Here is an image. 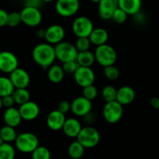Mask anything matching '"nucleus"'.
<instances>
[{"label": "nucleus", "instance_id": "f257e3e1", "mask_svg": "<svg viewBox=\"0 0 159 159\" xmlns=\"http://www.w3.org/2000/svg\"><path fill=\"white\" fill-rule=\"evenodd\" d=\"M34 61L43 69H48L56 59L55 48L48 43L36 45L32 52Z\"/></svg>", "mask_w": 159, "mask_h": 159}, {"label": "nucleus", "instance_id": "f03ea898", "mask_svg": "<svg viewBox=\"0 0 159 159\" xmlns=\"http://www.w3.org/2000/svg\"><path fill=\"white\" fill-rule=\"evenodd\" d=\"M15 145L20 152L29 154L33 152L39 146V140L38 137L32 133H22L17 135Z\"/></svg>", "mask_w": 159, "mask_h": 159}, {"label": "nucleus", "instance_id": "7ed1b4c3", "mask_svg": "<svg viewBox=\"0 0 159 159\" xmlns=\"http://www.w3.org/2000/svg\"><path fill=\"white\" fill-rule=\"evenodd\" d=\"M94 56L95 60L103 67L114 65L117 59L116 50L108 44L97 46L94 52Z\"/></svg>", "mask_w": 159, "mask_h": 159}, {"label": "nucleus", "instance_id": "20e7f679", "mask_svg": "<svg viewBox=\"0 0 159 159\" xmlns=\"http://www.w3.org/2000/svg\"><path fill=\"white\" fill-rule=\"evenodd\" d=\"M76 138L84 148H93L100 142V134L92 126H85L82 127Z\"/></svg>", "mask_w": 159, "mask_h": 159}, {"label": "nucleus", "instance_id": "39448f33", "mask_svg": "<svg viewBox=\"0 0 159 159\" xmlns=\"http://www.w3.org/2000/svg\"><path fill=\"white\" fill-rule=\"evenodd\" d=\"M54 48L56 59L62 63L70 61H75L76 59L78 51L76 46L70 42L62 41L60 43L56 45Z\"/></svg>", "mask_w": 159, "mask_h": 159}, {"label": "nucleus", "instance_id": "423d86ee", "mask_svg": "<svg viewBox=\"0 0 159 159\" xmlns=\"http://www.w3.org/2000/svg\"><path fill=\"white\" fill-rule=\"evenodd\" d=\"M123 115V106L117 101L106 102L103 108V116L108 123H116Z\"/></svg>", "mask_w": 159, "mask_h": 159}, {"label": "nucleus", "instance_id": "0eeeda50", "mask_svg": "<svg viewBox=\"0 0 159 159\" xmlns=\"http://www.w3.org/2000/svg\"><path fill=\"white\" fill-rule=\"evenodd\" d=\"M94 28V24L91 20L84 16L76 18L72 25L73 34L77 38H88Z\"/></svg>", "mask_w": 159, "mask_h": 159}, {"label": "nucleus", "instance_id": "6e6552de", "mask_svg": "<svg viewBox=\"0 0 159 159\" xmlns=\"http://www.w3.org/2000/svg\"><path fill=\"white\" fill-rule=\"evenodd\" d=\"M22 23L28 27H37L42 20V14L39 8L25 7L20 12Z\"/></svg>", "mask_w": 159, "mask_h": 159}, {"label": "nucleus", "instance_id": "1a4fd4ad", "mask_svg": "<svg viewBox=\"0 0 159 159\" xmlns=\"http://www.w3.org/2000/svg\"><path fill=\"white\" fill-rule=\"evenodd\" d=\"M80 8L79 0H57L56 10L63 17H70L76 14Z\"/></svg>", "mask_w": 159, "mask_h": 159}, {"label": "nucleus", "instance_id": "9d476101", "mask_svg": "<svg viewBox=\"0 0 159 159\" xmlns=\"http://www.w3.org/2000/svg\"><path fill=\"white\" fill-rule=\"evenodd\" d=\"M73 76L76 83L83 88L94 84L95 80V74L91 67L79 66Z\"/></svg>", "mask_w": 159, "mask_h": 159}, {"label": "nucleus", "instance_id": "9b49d317", "mask_svg": "<svg viewBox=\"0 0 159 159\" xmlns=\"http://www.w3.org/2000/svg\"><path fill=\"white\" fill-rule=\"evenodd\" d=\"M19 61L16 55L11 52L3 51L0 52V71L11 73L18 68Z\"/></svg>", "mask_w": 159, "mask_h": 159}, {"label": "nucleus", "instance_id": "f8f14e48", "mask_svg": "<svg viewBox=\"0 0 159 159\" xmlns=\"http://www.w3.org/2000/svg\"><path fill=\"white\" fill-rule=\"evenodd\" d=\"M92 109L91 101L84 96L77 97L71 102V111L75 116L84 117L91 113Z\"/></svg>", "mask_w": 159, "mask_h": 159}, {"label": "nucleus", "instance_id": "ddd939ff", "mask_svg": "<svg viewBox=\"0 0 159 159\" xmlns=\"http://www.w3.org/2000/svg\"><path fill=\"white\" fill-rule=\"evenodd\" d=\"M65 30L59 24H52L45 30V39L50 45H57L63 41Z\"/></svg>", "mask_w": 159, "mask_h": 159}, {"label": "nucleus", "instance_id": "4468645a", "mask_svg": "<svg viewBox=\"0 0 159 159\" xmlns=\"http://www.w3.org/2000/svg\"><path fill=\"white\" fill-rule=\"evenodd\" d=\"M10 79L15 88H27L30 81L29 73L19 67L10 73Z\"/></svg>", "mask_w": 159, "mask_h": 159}, {"label": "nucleus", "instance_id": "2eb2a0df", "mask_svg": "<svg viewBox=\"0 0 159 159\" xmlns=\"http://www.w3.org/2000/svg\"><path fill=\"white\" fill-rule=\"evenodd\" d=\"M19 111L22 119H24L26 121H32L39 115L40 108L38 104L30 100L29 102L20 105Z\"/></svg>", "mask_w": 159, "mask_h": 159}, {"label": "nucleus", "instance_id": "dca6fc26", "mask_svg": "<svg viewBox=\"0 0 159 159\" xmlns=\"http://www.w3.org/2000/svg\"><path fill=\"white\" fill-rule=\"evenodd\" d=\"M118 7V0H100L98 2L99 16L105 20L111 19L113 13Z\"/></svg>", "mask_w": 159, "mask_h": 159}, {"label": "nucleus", "instance_id": "f3484780", "mask_svg": "<svg viewBox=\"0 0 159 159\" xmlns=\"http://www.w3.org/2000/svg\"><path fill=\"white\" fill-rule=\"evenodd\" d=\"M65 115L59 110H53L47 116L46 123L50 129L53 131H58L62 129L66 121Z\"/></svg>", "mask_w": 159, "mask_h": 159}, {"label": "nucleus", "instance_id": "a211bd4d", "mask_svg": "<svg viewBox=\"0 0 159 159\" xmlns=\"http://www.w3.org/2000/svg\"><path fill=\"white\" fill-rule=\"evenodd\" d=\"M135 91L131 87L123 86L117 90L116 101L122 105H129L135 98Z\"/></svg>", "mask_w": 159, "mask_h": 159}, {"label": "nucleus", "instance_id": "6ab92c4d", "mask_svg": "<svg viewBox=\"0 0 159 159\" xmlns=\"http://www.w3.org/2000/svg\"><path fill=\"white\" fill-rule=\"evenodd\" d=\"M118 7L128 15H136L140 13L142 0H118Z\"/></svg>", "mask_w": 159, "mask_h": 159}, {"label": "nucleus", "instance_id": "aec40b11", "mask_svg": "<svg viewBox=\"0 0 159 159\" xmlns=\"http://www.w3.org/2000/svg\"><path fill=\"white\" fill-rule=\"evenodd\" d=\"M3 119L6 125L12 126V127H16L20 124L22 121V117L20 113L19 109L15 107L7 108L3 115Z\"/></svg>", "mask_w": 159, "mask_h": 159}, {"label": "nucleus", "instance_id": "412c9836", "mask_svg": "<svg viewBox=\"0 0 159 159\" xmlns=\"http://www.w3.org/2000/svg\"><path fill=\"white\" fill-rule=\"evenodd\" d=\"M81 129V124L77 119L74 118H70L66 119L62 129L67 137L73 138V137H77Z\"/></svg>", "mask_w": 159, "mask_h": 159}, {"label": "nucleus", "instance_id": "4be33fe9", "mask_svg": "<svg viewBox=\"0 0 159 159\" xmlns=\"http://www.w3.org/2000/svg\"><path fill=\"white\" fill-rule=\"evenodd\" d=\"M88 38L91 44L100 46V45L106 44L108 39V34L105 29L98 27V28H94Z\"/></svg>", "mask_w": 159, "mask_h": 159}, {"label": "nucleus", "instance_id": "5701e85b", "mask_svg": "<svg viewBox=\"0 0 159 159\" xmlns=\"http://www.w3.org/2000/svg\"><path fill=\"white\" fill-rule=\"evenodd\" d=\"M76 61L80 66L91 67L96 60L94 53L88 50L84 52H78Z\"/></svg>", "mask_w": 159, "mask_h": 159}, {"label": "nucleus", "instance_id": "b1692460", "mask_svg": "<svg viewBox=\"0 0 159 159\" xmlns=\"http://www.w3.org/2000/svg\"><path fill=\"white\" fill-rule=\"evenodd\" d=\"M65 72L61 66L52 65L48 70V78L52 83L59 84L64 78Z\"/></svg>", "mask_w": 159, "mask_h": 159}, {"label": "nucleus", "instance_id": "393cba45", "mask_svg": "<svg viewBox=\"0 0 159 159\" xmlns=\"http://www.w3.org/2000/svg\"><path fill=\"white\" fill-rule=\"evenodd\" d=\"M12 96L14 99L15 104L20 105L29 102L30 98V94L27 88H15Z\"/></svg>", "mask_w": 159, "mask_h": 159}, {"label": "nucleus", "instance_id": "a878e982", "mask_svg": "<svg viewBox=\"0 0 159 159\" xmlns=\"http://www.w3.org/2000/svg\"><path fill=\"white\" fill-rule=\"evenodd\" d=\"M14 89L15 88L10 77L0 76V97L3 98L5 96L10 95L13 94Z\"/></svg>", "mask_w": 159, "mask_h": 159}, {"label": "nucleus", "instance_id": "bb28decb", "mask_svg": "<svg viewBox=\"0 0 159 159\" xmlns=\"http://www.w3.org/2000/svg\"><path fill=\"white\" fill-rule=\"evenodd\" d=\"M0 137L2 139L3 142L10 143L11 142L16 140V137H17V134H16V131L14 127L6 125L0 129Z\"/></svg>", "mask_w": 159, "mask_h": 159}, {"label": "nucleus", "instance_id": "cd10ccee", "mask_svg": "<svg viewBox=\"0 0 159 159\" xmlns=\"http://www.w3.org/2000/svg\"><path fill=\"white\" fill-rule=\"evenodd\" d=\"M85 148L82 144L76 141L73 142L70 144L68 148V154L71 158L80 159L84 154Z\"/></svg>", "mask_w": 159, "mask_h": 159}, {"label": "nucleus", "instance_id": "c85d7f7f", "mask_svg": "<svg viewBox=\"0 0 159 159\" xmlns=\"http://www.w3.org/2000/svg\"><path fill=\"white\" fill-rule=\"evenodd\" d=\"M15 156V148L10 143L4 142L0 146V159H14Z\"/></svg>", "mask_w": 159, "mask_h": 159}, {"label": "nucleus", "instance_id": "c756f323", "mask_svg": "<svg viewBox=\"0 0 159 159\" xmlns=\"http://www.w3.org/2000/svg\"><path fill=\"white\" fill-rule=\"evenodd\" d=\"M32 159H51V152L47 148L38 146L31 153Z\"/></svg>", "mask_w": 159, "mask_h": 159}, {"label": "nucleus", "instance_id": "7c9ffc66", "mask_svg": "<svg viewBox=\"0 0 159 159\" xmlns=\"http://www.w3.org/2000/svg\"><path fill=\"white\" fill-rule=\"evenodd\" d=\"M116 94H117V90L111 85L105 86L102 91V98L106 102L116 101Z\"/></svg>", "mask_w": 159, "mask_h": 159}, {"label": "nucleus", "instance_id": "2f4dec72", "mask_svg": "<svg viewBox=\"0 0 159 159\" xmlns=\"http://www.w3.org/2000/svg\"><path fill=\"white\" fill-rule=\"evenodd\" d=\"M91 44L89 38L82 37V38H77L75 46H76L78 52H84L89 50Z\"/></svg>", "mask_w": 159, "mask_h": 159}, {"label": "nucleus", "instance_id": "473e14b6", "mask_svg": "<svg viewBox=\"0 0 159 159\" xmlns=\"http://www.w3.org/2000/svg\"><path fill=\"white\" fill-rule=\"evenodd\" d=\"M104 74H105V77L109 80H116L119 76V71L117 67L112 65L105 67Z\"/></svg>", "mask_w": 159, "mask_h": 159}, {"label": "nucleus", "instance_id": "72a5a7b5", "mask_svg": "<svg viewBox=\"0 0 159 159\" xmlns=\"http://www.w3.org/2000/svg\"><path fill=\"white\" fill-rule=\"evenodd\" d=\"M21 22H22V20H21L20 13L12 12V13H8L7 25H8L9 27H15L19 25Z\"/></svg>", "mask_w": 159, "mask_h": 159}, {"label": "nucleus", "instance_id": "f704fd0d", "mask_svg": "<svg viewBox=\"0 0 159 159\" xmlns=\"http://www.w3.org/2000/svg\"><path fill=\"white\" fill-rule=\"evenodd\" d=\"M83 96L90 101L94 100L98 96L97 88L94 84L85 87L83 88Z\"/></svg>", "mask_w": 159, "mask_h": 159}, {"label": "nucleus", "instance_id": "c9c22d12", "mask_svg": "<svg viewBox=\"0 0 159 159\" xmlns=\"http://www.w3.org/2000/svg\"><path fill=\"white\" fill-rule=\"evenodd\" d=\"M128 14L125 11H123V10H121L120 8L118 7L116 10V11L113 13L112 16H111V19L115 21L117 24H123L124 22H126V19H127Z\"/></svg>", "mask_w": 159, "mask_h": 159}, {"label": "nucleus", "instance_id": "e433bc0d", "mask_svg": "<svg viewBox=\"0 0 159 159\" xmlns=\"http://www.w3.org/2000/svg\"><path fill=\"white\" fill-rule=\"evenodd\" d=\"M80 66L76 62V61H70V62H64L62 64V69H63L65 73H69V74H74L75 72L78 69Z\"/></svg>", "mask_w": 159, "mask_h": 159}, {"label": "nucleus", "instance_id": "4c0bfd02", "mask_svg": "<svg viewBox=\"0 0 159 159\" xmlns=\"http://www.w3.org/2000/svg\"><path fill=\"white\" fill-rule=\"evenodd\" d=\"M57 110L66 115L67 112L71 111V103H70L67 101H62L58 105Z\"/></svg>", "mask_w": 159, "mask_h": 159}, {"label": "nucleus", "instance_id": "58836bf2", "mask_svg": "<svg viewBox=\"0 0 159 159\" xmlns=\"http://www.w3.org/2000/svg\"><path fill=\"white\" fill-rule=\"evenodd\" d=\"M2 105H3L4 107H6L7 108L13 107V105H14L15 104L14 99H13L12 94L2 98Z\"/></svg>", "mask_w": 159, "mask_h": 159}, {"label": "nucleus", "instance_id": "ea45409f", "mask_svg": "<svg viewBox=\"0 0 159 159\" xmlns=\"http://www.w3.org/2000/svg\"><path fill=\"white\" fill-rule=\"evenodd\" d=\"M7 17H8V13L6 10L0 9V27L7 25Z\"/></svg>", "mask_w": 159, "mask_h": 159}, {"label": "nucleus", "instance_id": "a19ab883", "mask_svg": "<svg viewBox=\"0 0 159 159\" xmlns=\"http://www.w3.org/2000/svg\"><path fill=\"white\" fill-rule=\"evenodd\" d=\"M42 2H43L42 0H24L25 7H36V8H39Z\"/></svg>", "mask_w": 159, "mask_h": 159}, {"label": "nucleus", "instance_id": "79ce46f5", "mask_svg": "<svg viewBox=\"0 0 159 159\" xmlns=\"http://www.w3.org/2000/svg\"><path fill=\"white\" fill-rule=\"evenodd\" d=\"M150 104L151 106L155 109H159V98L154 97L150 101Z\"/></svg>", "mask_w": 159, "mask_h": 159}, {"label": "nucleus", "instance_id": "37998d69", "mask_svg": "<svg viewBox=\"0 0 159 159\" xmlns=\"http://www.w3.org/2000/svg\"><path fill=\"white\" fill-rule=\"evenodd\" d=\"M37 35L40 38H45V30H44V29H40V30H38V32H37Z\"/></svg>", "mask_w": 159, "mask_h": 159}, {"label": "nucleus", "instance_id": "c03bdc74", "mask_svg": "<svg viewBox=\"0 0 159 159\" xmlns=\"http://www.w3.org/2000/svg\"><path fill=\"white\" fill-rule=\"evenodd\" d=\"M3 106V105H2V98L0 97V109H1V108H2V107Z\"/></svg>", "mask_w": 159, "mask_h": 159}, {"label": "nucleus", "instance_id": "a18cd8bd", "mask_svg": "<svg viewBox=\"0 0 159 159\" xmlns=\"http://www.w3.org/2000/svg\"><path fill=\"white\" fill-rule=\"evenodd\" d=\"M53 0H42V2H52Z\"/></svg>", "mask_w": 159, "mask_h": 159}, {"label": "nucleus", "instance_id": "49530a36", "mask_svg": "<svg viewBox=\"0 0 159 159\" xmlns=\"http://www.w3.org/2000/svg\"><path fill=\"white\" fill-rule=\"evenodd\" d=\"M91 1L93 2H96V3H98L100 2V0H91Z\"/></svg>", "mask_w": 159, "mask_h": 159}, {"label": "nucleus", "instance_id": "de8ad7c7", "mask_svg": "<svg viewBox=\"0 0 159 159\" xmlns=\"http://www.w3.org/2000/svg\"><path fill=\"white\" fill-rule=\"evenodd\" d=\"M3 143H4L3 140H2V139L1 138V137H0V146H1V145H2Z\"/></svg>", "mask_w": 159, "mask_h": 159}]
</instances>
